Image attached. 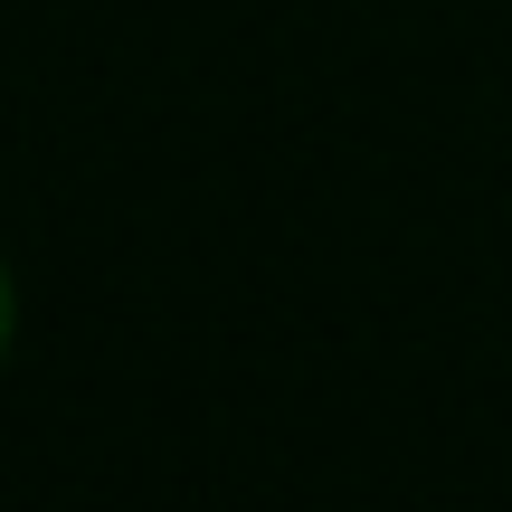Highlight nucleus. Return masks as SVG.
I'll return each instance as SVG.
<instances>
[{"mask_svg": "<svg viewBox=\"0 0 512 512\" xmlns=\"http://www.w3.org/2000/svg\"><path fill=\"white\" fill-rule=\"evenodd\" d=\"M10 332H19V294H10V266H0V351H10Z\"/></svg>", "mask_w": 512, "mask_h": 512, "instance_id": "f257e3e1", "label": "nucleus"}]
</instances>
